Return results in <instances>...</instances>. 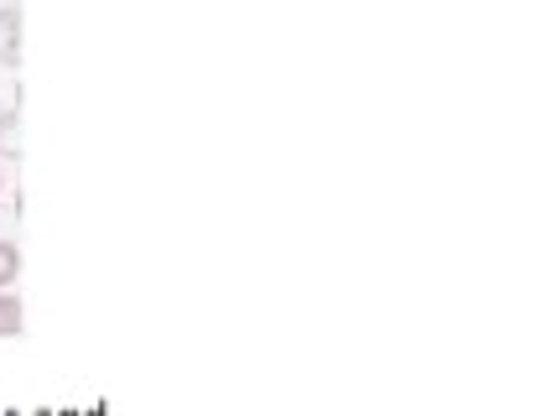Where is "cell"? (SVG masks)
<instances>
[{"label":"cell","mask_w":556,"mask_h":416,"mask_svg":"<svg viewBox=\"0 0 556 416\" xmlns=\"http://www.w3.org/2000/svg\"><path fill=\"white\" fill-rule=\"evenodd\" d=\"M5 5H22V0H5Z\"/></svg>","instance_id":"8992f818"},{"label":"cell","mask_w":556,"mask_h":416,"mask_svg":"<svg viewBox=\"0 0 556 416\" xmlns=\"http://www.w3.org/2000/svg\"><path fill=\"white\" fill-rule=\"evenodd\" d=\"M0 156H22V121L16 115L0 121Z\"/></svg>","instance_id":"277c9868"},{"label":"cell","mask_w":556,"mask_h":416,"mask_svg":"<svg viewBox=\"0 0 556 416\" xmlns=\"http://www.w3.org/2000/svg\"><path fill=\"white\" fill-rule=\"evenodd\" d=\"M0 63H22V5H0Z\"/></svg>","instance_id":"6da1fadb"},{"label":"cell","mask_w":556,"mask_h":416,"mask_svg":"<svg viewBox=\"0 0 556 416\" xmlns=\"http://www.w3.org/2000/svg\"><path fill=\"white\" fill-rule=\"evenodd\" d=\"M5 115H11V110H5V104H0V121H5Z\"/></svg>","instance_id":"5b68a950"},{"label":"cell","mask_w":556,"mask_h":416,"mask_svg":"<svg viewBox=\"0 0 556 416\" xmlns=\"http://www.w3.org/2000/svg\"><path fill=\"white\" fill-rule=\"evenodd\" d=\"M26 328V307L16 292H0V339H16Z\"/></svg>","instance_id":"7a4b0ae2"},{"label":"cell","mask_w":556,"mask_h":416,"mask_svg":"<svg viewBox=\"0 0 556 416\" xmlns=\"http://www.w3.org/2000/svg\"><path fill=\"white\" fill-rule=\"evenodd\" d=\"M0 188H5V177H0Z\"/></svg>","instance_id":"52a82bcc"},{"label":"cell","mask_w":556,"mask_h":416,"mask_svg":"<svg viewBox=\"0 0 556 416\" xmlns=\"http://www.w3.org/2000/svg\"><path fill=\"white\" fill-rule=\"evenodd\" d=\"M16 276H22V250L11 245V240H0V292H5Z\"/></svg>","instance_id":"3957f363"}]
</instances>
